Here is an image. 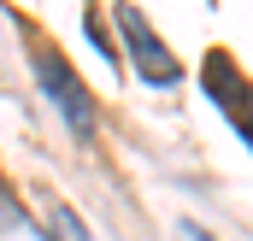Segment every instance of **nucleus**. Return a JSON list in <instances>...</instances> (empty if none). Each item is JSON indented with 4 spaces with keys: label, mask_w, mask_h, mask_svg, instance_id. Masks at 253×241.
Listing matches in <instances>:
<instances>
[{
    "label": "nucleus",
    "mask_w": 253,
    "mask_h": 241,
    "mask_svg": "<svg viewBox=\"0 0 253 241\" xmlns=\"http://www.w3.org/2000/svg\"><path fill=\"white\" fill-rule=\"evenodd\" d=\"M36 82H42V94L53 100V112H59L77 135H94V100H88V88L77 82V71L53 53V47H36Z\"/></svg>",
    "instance_id": "obj_1"
},
{
    "label": "nucleus",
    "mask_w": 253,
    "mask_h": 241,
    "mask_svg": "<svg viewBox=\"0 0 253 241\" xmlns=\"http://www.w3.org/2000/svg\"><path fill=\"white\" fill-rule=\"evenodd\" d=\"M118 30H124V41H129V53H135V71L147 77V82H159V88H171L177 77H183V65L165 53V41L147 30V18L135 12V6H118Z\"/></svg>",
    "instance_id": "obj_2"
},
{
    "label": "nucleus",
    "mask_w": 253,
    "mask_h": 241,
    "mask_svg": "<svg viewBox=\"0 0 253 241\" xmlns=\"http://www.w3.org/2000/svg\"><path fill=\"white\" fill-rule=\"evenodd\" d=\"M53 236H59V241H94L88 230H83V218H77L71 206H53Z\"/></svg>",
    "instance_id": "obj_3"
},
{
    "label": "nucleus",
    "mask_w": 253,
    "mask_h": 241,
    "mask_svg": "<svg viewBox=\"0 0 253 241\" xmlns=\"http://www.w3.org/2000/svg\"><path fill=\"white\" fill-rule=\"evenodd\" d=\"M177 236H183V241H212L206 230H200V224H177Z\"/></svg>",
    "instance_id": "obj_4"
}]
</instances>
